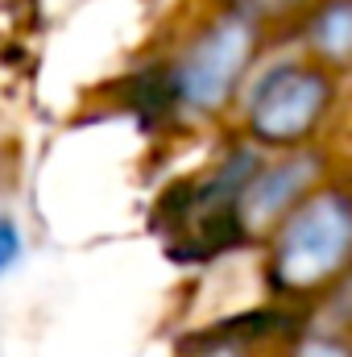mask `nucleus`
<instances>
[{
  "instance_id": "1",
  "label": "nucleus",
  "mask_w": 352,
  "mask_h": 357,
  "mask_svg": "<svg viewBox=\"0 0 352 357\" xmlns=\"http://www.w3.org/2000/svg\"><path fill=\"white\" fill-rule=\"evenodd\" d=\"M349 254H352V204L336 191L315 195L286 225V233L278 241L273 274H278L282 287L307 291V287L323 282L332 270L344 266Z\"/></svg>"
},
{
  "instance_id": "2",
  "label": "nucleus",
  "mask_w": 352,
  "mask_h": 357,
  "mask_svg": "<svg viewBox=\"0 0 352 357\" xmlns=\"http://www.w3.org/2000/svg\"><path fill=\"white\" fill-rule=\"evenodd\" d=\"M253 50V25L245 17H220L207 25L186 54L166 67L175 112H211L228 100L232 84L241 79Z\"/></svg>"
},
{
  "instance_id": "3",
  "label": "nucleus",
  "mask_w": 352,
  "mask_h": 357,
  "mask_svg": "<svg viewBox=\"0 0 352 357\" xmlns=\"http://www.w3.org/2000/svg\"><path fill=\"white\" fill-rule=\"evenodd\" d=\"M323 108H328V79L319 71L282 67L262 79L249 104V116L265 142H294L319 121Z\"/></svg>"
},
{
  "instance_id": "4",
  "label": "nucleus",
  "mask_w": 352,
  "mask_h": 357,
  "mask_svg": "<svg viewBox=\"0 0 352 357\" xmlns=\"http://www.w3.org/2000/svg\"><path fill=\"white\" fill-rule=\"evenodd\" d=\"M311 178H315V158H294V162L269 167L265 175L253 171V178L245 183V191L237 199V225L241 229H262V225H269Z\"/></svg>"
},
{
  "instance_id": "5",
  "label": "nucleus",
  "mask_w": 352,
  "mask_h": 357,
  "mask_svg": "<svg viewBox=\"0 0 352 357\" xmlns=\"http://www.w3.org/2000/svg\"><path fill=\"white\" fill-rule=\"evenodd\" d=\"M315 46L336 59V63H352V0H332L319 17H315Z\"/></svg>"
},
{
  "instance_id": "6",
  "label": "nucleus",
  "mask_w": 352,
  "mask_h": 357,
  "mask_svg": "<svg viewBox=\"0 0 352 357\" xmlns=\"http://www.w3.org/2000/svg\"><path fill=\"white\" fill-rule=\"evenodd\" d=\"M25 258V233L17 225V216H0V278Z\"/></svg>"
},
{
  "instance_id": "7",
  "label": "nucleus",
  "mask_w": 352,
  "mask_h": 357,
  "mask_svg": "<svg viewBox=\"0 0 352 357\" xmlns=\"http://www.w3.org/2000/svg\"><path fill=\"white\" fill-rule=\"evenodd\" d=\"M294 357H352V354L340 345V341H332V337H311V341L298 345Z\"/></svg>"
},
{
  "instance_id": "8",
  "label": "nucleus",
  "mask_w": 352,
  "mask_h": 357,
  "mask_svg": "<svg viewBox=\"0 0 352 357\" xmlns=\"http://www.w3.org/2000/svg\"><path fill=\"white\" fill-rule=\"evenodd\" d=\"M340 312H344V316H352V282L340 291Z\"/></svg>"
},
{
  "instance_id": "9",
  "label": "nucleus",
  "mask_w": 352,
  "mask_h": 357,
  "mask_svg": "<svg viewBox=\"0 0 352 357\" xmlns=\"http://www.w3.org/2000/svg\"><path fill=\"white\" fill-rule=\"evenodd\" d=\"M257 4H282V0H257Z\"/></svg>"
}]
</instances>
